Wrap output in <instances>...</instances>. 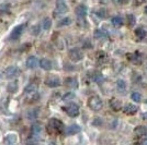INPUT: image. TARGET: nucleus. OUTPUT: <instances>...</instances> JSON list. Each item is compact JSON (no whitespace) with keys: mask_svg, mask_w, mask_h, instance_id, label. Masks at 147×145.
<instances>
[{"mask_svg":"<svg viewBox=\"0 0 147 145\" xmlns=\"http://www.w3.org/2000/svg\"><path fill=\"white\" fill-rule=\"evenodd\" d=\"M70 19L69 18H65V19H63V20H61L59 22H58V26L59 27H61V26H66V25H69L70 24Z\"/></svg>","mask_w":147,"mask_h":145,"instance_id":"25","label":"nucleus"},{"mask_svg":"<svg viewBox=\"0 0 147 145\" xmlns=\"http://www.w3.org/2000/svg\"><path fill=\"white\" fill-rule=\"evenodd\" d=\"M51 26H52V20L49 18H45L43 20V29L47 31L51 29Z\"/></svg>","mask_w":147,"mask_h":145,"instance_id":"22","label":"nucleus"},{"mask_svg":"<svg viewBox=\"0 0 147 145\" xmlns=\"http://www.w3.org/2000/svg\"><path fill=\"white\" fill-rule=\"evenodd\" d=\"M117 90L119 91H125V82L123 81V80H119L117 82Z\"/></svg>","mask_w":147,"mask_h":145,"instance_id":"26","label":"nucleus"},{"mask_svg":"<svg viewBox=\"0 0 147 145\" xmlns=\"http://www.w3.org/2000/svg\"><path fill=\"white\" fill-rule=\"evenodd\" d=\"M131 97H132V99H133L134 102H136V103H140L142 100V95L140 93H137V92H133Z\"/></svg>","mask_w":147,"mask_h":145,"instance_id":"23","label":"nucleus"},{"mask_svg":"<svg viewBox=\"0 0 147 145\" xmlns=\"http://www.w3.org/2000/svg\"><path fill=\"white\" fill-rule=\"evenodd\" d=\"M112 24L114 25L115 27H121L123 25V19L121 17H113L112 20H111Z\"/></svg>","mask_w":147,"mask_h":145,"instance_id":"18","label":"nucleus"},{"mask_svg":"<svg viewBox=\"0 0 147 145\" xmlns=\"http://www.w3.org/2000/svg\"><path fill=\"white\" fill-rule=\"evenodd\" d=\"M64 110L66 111V114H67L69 117H71V118H75V117H77V116L79 115V107H78V105H76V104H69L67 105L66 107H64Z\"/></svg>","mask_w":147,"mask_h":145,"instance_id":"4","label":"nucleus"},{"mask_svg":"<svg viewBox=\"0 0 147 145\" xmlns=\"http://www.w3.org/2000/svg\"><path fill=\"white\" fill-rule=\"evenodd\" d=\"M41 133H42V127H41L40 124H34V126L32 127V135H33L34 138L40 136Z\"/></svg>","mask_w":147,"mask_h":145,"instance_id":"16","label":"nucleus"},{"mask_svg":"<svg viewBox=\"0 0 147 145\" xmlns=\"http://www.w3.org/2000/svg\"><path fill=\"white\" fill-rule=\"evenodd\" d=\"M135 17L133 15V14H129L127 15V24H129V27H133L135 25Z\"/></svg>","mask_w":147,"mask_h":145,"instance_id":"24","label":"nucleus"},{"mask_svg":"<svg viewBox=\"0 0 147 145\" xmlns=\"http://www.w3.org/2000/svg\"><path fill=\"white\" fill-rule=\"evenodd\" d=\"M5 74H6V76L8 78V79L16 78V76L19 74V69L17 68V67H14V66L8 67V68L6 69V72H5Z\"/></svg>","mask_w":147,"mask_h":145,"instance_id":"8","label":"nucleus"},{"mask_svg":"<svg viewBox=\"0 0 147 145\" xmlns=\"http://www.w3.org/2000/svg\"><path fill=\"white\" fill-rule=\"evenodd\" d=\"M80 127L77 124H70L65 129V134L66 135H74V134H77L80 132Z\"/></svg>","mask_w":147,"mask_h":145,"instance_id":"10","label":"nucleus"},{"mask_svg":"<svg viewBox=\"0 0 147 145\" xmlns=\"http://www.w3.org/2000/svg\"><path fill=\"white\" fill-rule=\"evenodd\" d=\"M8 92L9 93H16V92L19 90V86H18V82L17 81H12L8 84Z\"/></svg>","mask_w":147,"mask_h":145,"instance_id":"17","label":"nucleus"},{"mask_svg":"<svg viewBox=\"0 0 147 145\" xmlns=\"http://www.w3.org/2000/svg\"><path fill=\"white\" fill-rule=\"evenodd\" d=\"M145 103H146V104H147V99H146V102H145Z\"/></svg>","mask_w":147,"mask_h":145,"instance_id":"35","label":"nucleus"},{"mask_svg":"<svg viewBox=\"0 0 147 145\" xmlns=\"http://www.w3.org/2000/svg\"><path fill=\"white\" fill-rule=\"evenodd\" d=\"M75 12H76V14H77L79 18H84V17H86V14H87L86 6H84V5H79V6L76 8Z\"/></svg>","mask_w":147,"mask_h":145,"instance_id":"13","label":"nucleus"},{"mask_svg":"<svg viewBox=\"0 0 147 145\" xmlns=\"http://www.w3.org/2000/svg\"><path fill=\"white\" fill-rule=\"evenodd\" d=\"M49 130H53L54 132L57 133H61L63 130H65L63 122L61 120H58V119H51L49 123Z\"/></svg>","mask_w":147,"mask_h":145,"instance_id":"3","label":"nucleus"},{"mask_svg":"<svg viewBox=\"0 0 147 145\" xmlns=\"http://www.w3.org/2000/svg\"><path fill=\"white\" fill-rule=\"evenodd\" d=\"M40 66H41V68L42 69H44V70H51L52 69V62H51V60H49V59H41L40 60Z\"/></svg>","mask_w":147,"mask_h":145,"instance_id":"15","label":"nucleus"},{"mask_svg":"<svg viewBox=\"0 0 147 145\" xmlns=\"http://www.w3.org/2000/svg\"><path fill=\"white\" fill-rule=\"evenodd\" d=\"M24 29V24H19L17 25L14 29L12 30L11 34H10V38L11 39H18L19 37L21 36V33Z\"/></svg>","mask_w":147,"mask_h":145,"instance_id":"7","label":"nucleus"},{"mask_svg":"<svg viewBox=\"0 0 147 145\" xmlns=\"http://www.w3.org/2000/svg\"><path fill=\"white\" fill-rule=\"evenodd\" d=\"M44 83L49 87H58L61 85V80L57 75H49L44 81Z\"/></svg>","mask_w":147,"mask_h":145,"instance_id":"5","label":"nucleus"},{"mask_svg":"<svg viewBox=\"0 0 147 145\" xmlns=\"http://www.w3.org/2000/svg\"><path fill=\"white\" fill-rule=\"evenodd\" d=\"M37 90V86L35 83H30V84L26 85V87H25V93H32V92H35Z\"/></svg>","mask_w":147,"mask_h":145,"instance_id":"21","label":"nucleus"},{"mask_svg":"<svg viewBox=\"0 0 147 145\" xmlns=\"http://www.w3.org/2000/svg\"><path fill=\"white\" fill-rule=\"evenodd\" d=\"M68 56H69L70 60L75 61V62H78V61L82 60V58H84V53L81 51V49L80 48L75 47V48H71L70 50H69Z\"/></svg>","mask_w":147,"mask_h":145,"instance_id":"2","label":"nucleus"},{"mask_svg":"<svg viewBox=\"0 0 147 145\" xmlns=\"http://www.w3.org/2000/svg\"><path fill=\"white\" fill-rule=\"evenodd\" d=\"M145 13L147 14V6H146V8H145Z\"/></svg>","mask_w":147,"mask_h":145,"instance_id":"34","label":"nucleus"},{"mask_svg":"<svg viewBox=\"0 0 147 145\" xmlns=\"http://www.w3.org/2000/svg\"><path fill=\"white\" fill-rule=\"evenodd\" d=\"M74 97H75V94H74V93H67V94H65V95L63 96V99H64V100H69V99H73Z\"/></svg>","mask_w":147,"mask_h":145,"instance_id":"28","label":"nucleus"},{"mask_svg":"<svg viewBox=\"0 0 147 145\" xmlns=\"http://www.w3.org/2000/svg\"><path fill=\"white\" fill-rule=\"evenodd\" d=\"M110 106L114 109V110H120V109H121V102H120L119 99L113 98V99L110 100Z\"/></svg>","mask_w":147,"mask_h":145,"instance_id":"19","label":"nucleus"},{"mask_svg":"<svg viewBox=\"0 0 147 145\" xmlns=\"http://www.w3.org/2000/svg\"><path fill=\"white\" fill-rule=\"evenodd\" d=\"M92 79L94 80V81H99V80H102V74H100V73H96L94 78H92Z\"/></svg>","mask_w":147,"mask_h":145,"instance_id":"30","label":"nucleus"},{"mask_svg":"<svg viewBox=\"0 0 147 145\" xmlns=\"http://www.w3.org/2000/svg\"><path fill=\"white\" fill-rule=\"evenodd\" d=\"M65 85L69 87V88H77L78 87V81L76 78H74V76H69V78H66L65 80Z\"/></svg>","mask_w":147,"mask_h":145,"instance_id":"11","label":"nucleus"},{"mask_svg":"<svg viewBox=\"0 0 147 145\" xmlns=\"http://www.w3.org/2000/svg\"><path fill=\"white\" fill-rule=\"evenodd\" d=\"M135 34H136V36L138 37V38H144V37H146L147 35V32L143 27H138V29H136L135 30Z\"/></svg>","mask_w":147,"mask_h":145,"instance_id":"20","label":"nucleus"},{"mask_svg":"<svg viewBox=\"0 0 147 145\" xmlns=\"http://www.w3.org/2000/svg\"><path fill=\"white\" fill-rule=\"evenodd\" d=\"M33 33H34V35H37L40 33V27L38 26H34L33 27Z\"/></svg>","mask_w":147,"mask_h":145,"instance_id":"31","label":"nucleus"},{"mask_svg":"<svg viewBox=\"0 0 147 145\" xmlns=\"http://www.w3.org/2000/svg\"><path fill=\"white\" fill-rule=\"evenodd\" d=\"M68 7L66 2L64 0H56V13L63 14V13L67 12Z\"/></svg>","mask_w":147,"mask_h":145,"instance_id":"6","label":"nucleus"},{"mask_svg":"<svg viewBox=\"0 0 147 145\" xmlns=\"http://www.w3.org/2000/svg\"><path fill=\"white\" fill-rule=\"evenodd\" d=\"M142 145H147V138H146V139L143 140V142H142Z\"/></svg>","mask_w":147,"mask_h":145,"instance_id":"32","label":"nucleus"},{"mask_svg":"<svg viewBox=\"0 0 147 145\" xmlns=\"http://www.w3.org/2000/svg\"><path fill=\"white\" fill-rule=\"evenodd\" d=\"M142 117H143V118H144V119H145V118H147V115H145V114H144V115L142 116Z\"/></svg>","mask_w":147,"mask_h":145,"instance_id":"33","label":"nucleus"},{"mask_svg":"<svg viewBox=\"0 0 147 145\" xmlns=\"http://www.w3.org/2000/svg\"><path fill=\"white\" fill-rule=\"evenodd\" d=\"M135 132L137 133V134H145V133H147V128L143 127V126L137 127L136 129H135Z\"/></svg>","mask_w":147,"mask_h":145,"instance_id":"27","label":"nucleus"},{"mask_svg":"<svg viewBox=\"0 0 147 145\" xmlns=\"http://www.w3.org/2000/svg\"><path fill=\"white\" fill-rule=\"evenodd\" d=\"M88 106H89L90 109H92V110L99 111L100 109L102 108L103 103H102V99L99 96H91L88 99Z\"/></svg>","mask_w":147,"mask_h":145,"instance_id":"1","label":"nucleus"},{"mask_svg":"<svg viewBox=\"0 0 147 145\" xmlns=\"http://www.w3.org/2000/svg\"><path fill=\"white\" fill-rule=\"evenodd\" d=\"M17 141H18V136H17V134H14V133H10V134H8L6 138H5V142H6L7 145L16 144Z\"/></svg>","mask_w":147,"mask_h":145,"instance_id":"12","label":"nucleus"},{"mask_svg":"<svg viewBox=\"0 0 147 145\" xmlns=\"http://www.w3.org/2000/svg\"><path fill=\"white\" fill-rule=\"evenodd\" d=\"M37 66V59L36 57H34V56H31L28 58V60H26V67L29 68V69H35Z\"/></svg>","mask_w":147,"mask_h":145,"instance_id":"14","label":"nucleus"},{"mask_svg":"<svg viewBox=\"0 0 147 145\" xmlns=\"http://www.w3.org/2000/svg\"><path fill=\"white\" fill-rule=\"evenodd\" d=\"M138 110V107L134 105V104H126L123 108V111L126 114V115H135Z\"/></svg>","mask_w":147,"mask_h":145,"instance_id":"9","label":"nucleus"},{"mask_svg":"<svg viewBox=\"0 0 147 145\" xmlns=\"http://www.w3.org/2000/svg\"><path fill=\"white\" fill-rule=\"evenodd\" d=\"M94 36L97 37V38H100V37H105L107 35H105V33H104V32H102V31L97 30V31H96V33H94Z\"/></svg>","mask_w":147,"mask_h":145,"instance_id":"29","label":"nucleus"}]
</instances>
